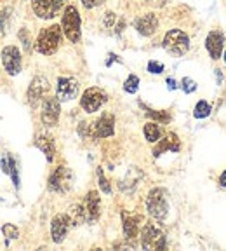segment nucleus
<instances>
[{
	"mask_svg": "<svg viewBox=\"0 0 226 251\" xmlns=\"http://www.w3.org/2000/svg\"><path fill=\"white\" fill-rule=\"evenodd\" d=\"M63 28L59 25H51V26L44 28L39 33V39L35 42V49L40 54L51 56L58 51L59 44H61Z\"/></svg>",
	"mask_w": 226,
	"mask_h": 251,
	"instance_id": "f257e3e1",
	"label": "nucleus"
},
{
	"mask_svg": "<svg viewBox=\"0 0 226 251\" xmlns=\"http://www.w3.org/2000/svg\"><path fill=\"white\" fill-rule=\"evenodd\" d=\"M146 209L158 222H164L167 218L169 202H167V192H165L164 188L157 187L150 190L148 197H146Z\"/></svg>",
	"mask_w": 226,
	"mask_h": 251,
	"instance_id": "f03ea898",
	"label": "nucleus"
},
{
	"mask_svg": "<svg viewBox=\"0 0 226 251\" xmlns=\"http://www.w3.org/2000/svg\"><path fill=\"white\" fill-rule=\"evenodd\" d=\"M164 49L169 52L171 56H176V58H180V56H184L190 49V37L184 33L183 30H169L164 37V42H162Z\"/></svg>",
	"mask_w": 226,
	"mask_h": 251,
	"instance_id": "7ed1b4c3",
	"label": "nucleus"
},
{
	"mask_svg": "<svg viewBox=\"0 0 226 251\" xmlns=\"http://www.w3.org/2000/svg\"><path fill=\"white\" fill-rule=\"evenodd\" d=\"M82 21H80V14H78L77 7L75 5H68L63 12V20H61V28L63 33L67 35V39L70 42L77 44L80 40V35H82Z\"/></svg>",
	"mask_w": 226,
	"mask_h": 251,
	"instance_id": "20e7f679",
	"label": "nucleus"
},
{
	"mask_svg": "<svg viewBox=\"0 0 226 251\" xmlns=\"http://www.w3.org/2000/svg\"><path fill=\"white\" fill-rule=\"evenodd\" d=\"M141 246L143 250H165L167 243L164 232L155 225L146 224L141 230Z\"/></svg>",
	"mask_w": 226,
	"mask_h": 251,
	"instance_id": "39448f33",
	"label": "nucleus"
},
{
	"mask_svg": "<svg viewBox=\"0 0 226 251\" xmlns=\"http://www.w3.org/2000/svg\"><path fill=\"white\" fill-rule=\"evenodd\" d=\"M67 0H31V9L40 20H52L61 12Z\"/></svg>",
	"mask_w": 226,
	"mask_h": 251,
	"instance_id": "423d86ee",
	"label": "nucleus"
},
{
	"mask_svg": "<svg viewBox=\"0 0 226 251\" xmlns=\"http://www.w3.org/2000/svg\"><path fill=\"white\" fill-rule=\"evenodd\" d=\"M106 93L99 87H89L84 91L82 98H80V106L86 110L87 114H94L103 106V103H106Z\"/></svg>",
	"mask_w": 226,
	"mask_h": 251,
	"instance_id": "0eeeda50",
	"label": "nucleus"
},
{
	"mask_svg": "<svg viewBox=\"0 0 226 251\" xmlns=\"http://www.w3.org/2000/svg\"><path fill=\"white\" fill-rule=\"evenodd\" d=\"M71 181H73V175L67 166H59L56 168V171L49 176V190L52 192H68L71 187Z\"/></svg>",
	"mask_w": 226,
	"mask_h": 251,
	"instance_id": "6e6552de",
	"label": "nucleus"
},
{
	"mask_svg": "<svg viewBox=\"0 0 226 251\" xmlns=\"http://www.w3.org/2000/svg\"><path fill=\"white\" fill-rule=\"evenodd\" d=\"M73 227V220L68 213H61V215H56L51 222V235H52V241L56 244L63 243L67 234L70 232V228Z\"/></svg>",
	"mask_w": 226,
	"mask_h": 251,
	"instance_id": "1a4fd4ad",
	"label": "nucleus"
},
{
	"mask_svg": "<svg viewBox=\"0 0 226 251\" xmlns=\"http://www.w3.org/2000/svg\"><path fill=\"white\" fill-rule=\"evenodd\" d=\"M113 133H115V117L112 114H103L98 121L90 124V138L94 140L113 136Z\"/></svg>",
	"mask_w": 226,
	"mask_h": 251,
	"instance_id": "9d476101",
	"label": "nucleus"
},
{
	"mask_svg": "<svg viewBox=\"0 0 226 251\" xmlns=\"http://www.w3.org/2000/svg\"><path fill=\"white\" fill-rule=\"evenodd\" d=\"M49 89H51V86H49V80H47L44 75H37V77L31 80L30 87H28V93H26L28 103H30L31 106H37L47 96Z\"/></svg>",
	"mask_w": 226,
	"mask_h": 251,
	"instance_id": "9b49d317",
	"label": "nucleus"
},
{
	"mask_svg": "<svg viewBox=\"0 0 226 251\" xmlns=\"http://www.w3.org/2000/svg\"><path fill=\"white\" fill-rule=\"evenodd\" d=\"M58 96H49V98H44L42 103V122L47 127H52V126L58 124L59 121V112H61V105H59Z\"/></svg>",
	"mask_w": 226,
	"mask_h": 251,
	"instance_id": "f8f14e48",
	"label": "nucleus"
},
{
	"mask_svg": "<svg viewBox=\"0 0 226 251\" xmlns=\"http://www.w3.org/2000/svg\"><path fill=\"white\" fill-rule=\"evenodd\" d=\"M2 65L9 75H18L21 72V52L16 46H7L2 51Z\"/></svg>",
	"mask_w": 226,
	"mask_h": 251,
	"instance_id": "ddd939ff",
	"label": "nucleus"
},
{
	"mask_svg": "<svg viewBox=\"0 0 226 251\" xmlns=\"http://www.w3.org/2000/svg\"><path fill=\"white\" fill-rule=\"evenodd\" d=\"M78 94V82L73 77H59L58 87H56V96L59 101H70L77 98Z\"/></svg>",
	"mask_w": 226,
	"mask_h": 251,
	"instance_id": "4468645a",
	"label": "nucleus"
},
{
	"mask_svg": "<svg viewBox=\"0 0 226 251\" xmlns=\"http://www.w3.org/2000/svg\"><path fill=\"white\" fill-rule=\"evenodd\" d=\"M223 47H225V35L223 31L212 30L205 39V49L212 59H219L223 56Z\"/></svg>",
	"mask_w": 226,
	"mask_h": 251,
	"instance_id": "2eb2a0df",
	"label": "nucleus"
},
{
	"mask_svg": "<svg viewBox=\"0 0 226 251\" xmlns=\"http://www.w3.org/2000/svg\"><path fill=\"white\" fill-rule=\"evenodd\" d=\"M134 28L137 30L139 35L152 37L157 31V28H158V18H157V14H153V12H148V14L141 16V18H137V20L134 21Z\"/></svg>",
	"mask_w": 226,
	"mask_h": 251,
	"instance_id": "dca6fc26",
	"label": "nucleus"
},
{
	"mask_svg": "<svg viewBox=\"0 0 226 251\" xmlns=\"http://www.w3.org/2000/svg\"><path fill=\"white\" fill-rule=\"evenodd\" d=\"M84 208L87 213V224H92L99 218V213H101V197L96 190H90L87 192L86 201H84Z\"/></svg>",
	"mask_w": 226,
	"mask_h": 251,
	"instance_id": "f3484780",
	"label": "nucleus"
},
{
	"mask_svg": "<svg viewBox=\"0 0 226 251\" xmlns=\"http://www.w3.org/2000/svg\"><path fill=\"white\" fill-rule=\"evenodd\" d=\"M180 149H181V143L178 134L169 133L164 140H158V145L153 149V155L160 157L164 152H180Z\"/></svg>",
	"mask_w": 226,
	"mask_h": 251,
	"instance_id": "a211bd4d",
	"label": "nucleus"
},
{
	"mask_svg": "<svg viewBox=\"0 0 226 251\" xmlns=\"http://www.w3.org/2000/svg\"><path fill=\"white\" fill-rule=\"evenodd\" d=\"M139 216L129 215L127 211L122 213V224H124V235L125 239L133 241L137 235V225H139Z\"/></svg>",
	"mask_w": 226,
	"mask_h": 251,
	"instance_id": "6ab92c4d",
	"label": "nucleus"
},
{
	"mask_svg": "<svg viewBox=\"0 0 226 251\" xmlns=\"http://www.w3.org/2000/svg\"><path fill=\"white\" fill-rule=\"evenodd\" d=\"M35 147L40 149L45 155L47 162H52L54 161V153H56V149H54V140L51 136H47V134H39L35 140Z\"/></svg>",
	"mask_w": 226,
	"mask_h": 251,
	"instance_id": "aec40b11",
	"label": "nucleus"
},
{
	"mask_svg": "<svg viewBox=\"0 0 226 251\" xmlns=\"http://www.w3.org/2000/svg\"><path fill=\"white\" fill-rule=\"evenodd\" d=\"M144 138L150 141V143H157V141L162 138V129L157 122H146L144 124Z\"/></svg>",
	"mask_w": 226,
	"mask_h": 251,
	"instance_id": "412c9836",
	"label": "nucleus"
},
{
	"mask_svg": "<svg viewBox=\"0 0 226 251\" xmlns=\"http://www.w3.org/2000/svg\"><path fill=\"white\" fill-rule=\"evenodd\" d=\"M68 215L73 220V225L87 224V213H86V208H84V204H75V206H71Z\"/></svg>",
	"mask_w": 226,
	"mask_h": 251,
	"instance_id": "4be33fe9",
	"label": "nucleus"
},
{
	"mask_svg": "<svg viewBox=\"0 0 226 251\" xmlns=\"http://www.w3.org/2000/svg\"><path fill=\"white\" fill-rule=\"evenodd\" d=\"M144 110H146V115L150 119L160 122V124H169L171 122V114H169L167 110H150L146 106H144Z\"/></svg>",
	"mask_w": 226,
	"mask_h": 251,
	"instance_id": "5701e85b",
	"label": "nucleus"
},
{
	"mask_svg": "<svg viewBox=\"0 0 226 251\" xmlns=\"http://www.w3.org/2000/svg\"><path fill=\"white\" fill-rule=\"evenodd\" d=\"M193 115L195 119H205L211 115V103H207L205 100H200L195 105V110H193Z\"/></svg>",
	"mask_w": 226,
	"mask_h": 251,
	"instance_id": "b1692460",
	"label": "nucleus"
},
{
	"mask_svg": "<svg viewBox=\"0 0 226 251\" xmlns=\"http://www.w3.org/2000/svg\"><path fill=\"white\" fill-rule=\"evenodd\" d=\"M139 89V77L137 75H129L127 80L124 82V91L129 94H134Z\"/></svg>",
	"mask_w": 226,
	"mask_h": 251,
	"instance_id": "393cba45",
	"label": "nucleus"
},
{
	"mask_svg": "<svg viewBox=\"0 0 226 251\" xmlns=\"http://www.w3.org/2000/svg\"><path fill=\"white\" fill-rule=\"evenodd\" d=\"M11 12H12L11 7L4 9V11L0 12V30H2V33H5V31L9 30V23H11Z\"/></svg>",
	"mask_w": 226,
	"mask_h": 251,
	"instance_id": "a878e982",
	"label": "nucleus"
},
{
	"mask_svg": "<svg viewBox=\"0 0 226 251\" xmlns=\"http://www.w3.org/2000/svg\"><path fill=\"white\" fill-rule=\"evenodd\" d=\"M2 232H4V235L9 237V239H18V237H20V228L12 224H5L4 227H2Z\"/></svg>",
	"mask_w": 226,
	"mask_h": 251,
	"instance_id": "bb28decb",
	"label": "nucleus"
},
{
	"mask_svg": "<svg viewBox=\"0 0 226 251\" xmlns=\"http://www.w3.org/2000/svg\"><path fill=\"white\" fill-rule=\"evenodd\" d=\"M181 89H183L186 94L195 93V91H197V82H195V80H193V78L184 77L183 80H181Z\"/></svg>",
	"mask_w": 226,
	"mask_h": 251,
	"instance_id": "cd10ccee",
	"label": "nucleus"
},
{
	"mask_svg": "<svg viewBox=\"0 0 226 251\" xmlns=\"http://www.w3.org/2000/svg\"><path fill=\"white\" fill-rule=\"evenodd\" d=\"M98 180H99V187H101V190L105 194H112V187H110V181L105 178V175H103V169L98 168Z\"/></svg>",
	"mask_w": 226,
	"mask_h": 251,
	"instance_id": "c85d7f7f",
	"label": "nucleus"
},
{
	"mask_svg": "<svg viewBox=\"0 0 226 251\" xmlns=\"http://www.w3.org/2000/svg\"><path fill=\"white\" fill-rule=\"evenodd\" d=\"M148 72L150 74H155V75L162 74V72H164V65L158 63V61H155V59H152V61L148 63Z\"/></svg>",
	"mask_w": 226,
	"mask_h": 251,
	"instance_id": "c756f323",
	"label": "nucleus"
},
{
	"mask_svg": "<svg viewBox=\"0 0 226 251\" xmlns=\"http://www.w3.org/2000/svg\"><path fill=\"white\" fill-rule=\"evenodd\" d=\"M115 21H117V16H115V12L108 11L105 14V20H103V23H105L106 28H113L115 26Z\"/></svg>",
	"mask_w": 226,
	"mask_h": 251,
	"instance_id": "7c9ffc66",
	"label": "nucleus"
},
{
	"mask_svg": "<svg viewBox=\"0 0 226 251\" xmlns=\"http://www.w3.org/2000/svg\"><path fill=\"white\" fill-rule=\"evenodd\" d=\"M18 35H20V40L23 42V47H24V49H26V51H30L31 47H30V39H28V31H26V28H21Z\"/></svg>",
	"mask_w": 226,
	"mask_h": 251,
	"instance_id": "2f4dec72",
	"label": "nucleus"
},
{
	"mask_svg": "<svg viewBox=\"0 0 226 251\" xmlns=\"http://www.w3.org/2000/svg\"><path fill=\"white\" fill-rule=\"evenodd\" d=\"M105 0H82V5L86 9H94V7H98V5H101Z\"/></svg>",
	"mask_w": 226,
	"mask_h": 251,
	"instance_id": "473e14b6",
	"label": "nucleus"
},
{
	"mask_svg": "<svg viewBox=\"0 0 226 251\" xmlns=\"http://www.w3.org/2000/svg\"><path fill=\"white\" fill-rule=\"evenodd\" d=\"M124 28H125V21L118 20V23H115V33H117V35H120L122 31H124Z\"/></svg>",
	"mask_w": 226,
	"mask_h": 251,
	"instance_id": "72a5a7b5",
	"label": "nucleus"
},
{
	"mask_svg": "<svg viewBox=\"0 0 226 251\" xmlns=\"http://www.w3.org/2000/svg\"><path fill=\"white\" fill-rule=\"evenodd\" d=\"M108 56H110V58L106 59V67H112V63H113V61H120V58H118L117 54H113V52H110Z\"/></svg>",
	"mask_w": 226,
	"mask_h": 251,
	"instance_id": "f704fd0d",
	"label": "nucleus"
},
{
	"mask_svg": "<svg viewBox=\"0 0 226 251\" xmlns=\"http://www.w3.org/2000/svg\"><path fill=\"white\" fill-rule=\"evenodd\" d=\"M219 187H221V188H226V169L221 173V176H219Z\"/></svg>",
	"mask_w": 226,
	"mask_h": 251,
	"instance_id": "c9c22d12",
	"label": "nucleus"
},
{
	"mask_svg": "<svg viewBox=\"0 0 226 251\" xmlns=\"http://www.w3.org/2000/svg\"><path fill=\"white\" fill-rule=\"evenodd\" d=\"M167 87H169L171 91H174L176 87H178V86H176V80H174V78H171V77L167 78Z\"/></svg>",
	"mask_w": 226,
	"mask_h": 251,
	"instance_id": "e433bc0d",
	"label": "nucleus"
},
{
	"mask_svg": "<svg viewBox=\"0 0 226 251\" xmlns=\"http://www.w3.org/2000/svg\"><path fill=\"white\" fill-rule=\"evenodd\" d=\"M214 74H216V78H218V84L221 86V84H223V74H221V70H219V68H216Z\"/></svg>",
	"mask_w": 226,
	"mask_h": 251,
	"instance_id": "4c0bfd02",
	"label": "nucleus"
},
{
	"mask_svg": "<svg viewBox=\"0 0 226 251\" xmlns=\"http://www.w3.org/2000/svg\"><path fill=\"white\" fill-rule=\"evenodd\" d=\"M225 63H226V51H225Z\"/></svg>",
	"mask_w": 226,
	"mask_h": 251,
	"instance_id": "58836bf2",
	"label": "nucleus"
},
{
	"mask_svg": "<svg viewBox=\"0 0 226 251\" xmlns=\"http://www.w3.org/2000/svg\"><path fill=\"white\" fill-rule=\"evenodd\" d=\"M0 201H2V199H0Z\"/></svg>",
	"mask_w": 226,
	"mask_h": 251,
	"instance_id": "ea45409f",
	"label": "nucleus"
}]
</instances>
